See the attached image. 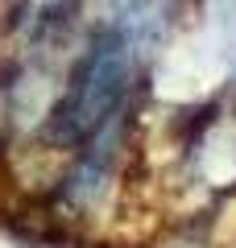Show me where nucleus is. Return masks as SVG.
<instances>
[{
    "mask_svg": "<svg viewBox=\"0 0 236 248\" xmlns=\"http://www.w3.org/2000/svg\"><path fill=\"white\" fill-rule=\"evenodd\" d=\"M137 66H141V54L133 50L120 25L96 29L79 54L75 71L62 83V95L54 104L50 120H46V137L54 149L62 153L79 149L104 120H112L116 112H129Z\"/></svg>",
    "mask_w": 236,
    "mask_h": 248,
    "instance_id": "obj_1",
    "label": "nucleus"
}]
</instances>
